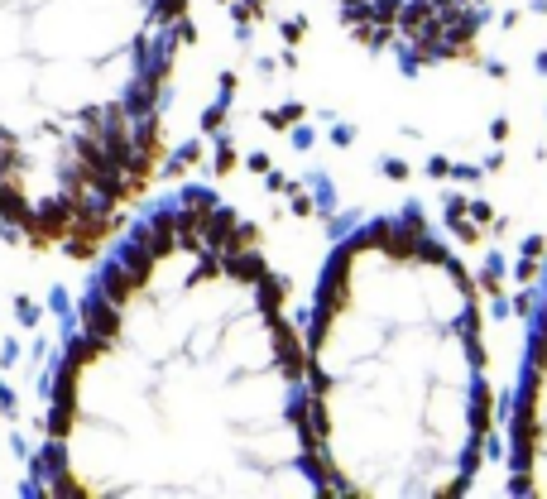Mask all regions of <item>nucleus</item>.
Wrapping results in <instances>:
<instances>
[{
	"label": "nucleus",
	"mask_w": 547,
	"mask_h": 499,
	"mask_svg": "<svg viewBox=\"0 0 547 499\" xmlns=\"http://www.w3.org/2000/svg\"><path fill=\"white\" fill-rule=\"evenodd\" d=\"M519 490L523 495H547V307L533 356H528V384H523L519 408Z\"/></svg>",
	"instance_id": "f257e3e1"
}]
</instances>
